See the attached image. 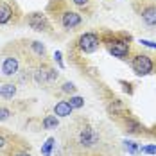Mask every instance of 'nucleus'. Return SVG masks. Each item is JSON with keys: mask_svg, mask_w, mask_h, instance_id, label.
Here are the masks:
<instances>
[{"mask_svg": "<svg viewBox=\"0 0 156 156\" xmlns=\"http://www.w3.org/2000/svg\"><path fill=\"white\" fill-rule=\"evenodd\" d=\"M131 66H133V72H135L136 76H147V74H151V72L154 70V63L151 61V58L145 56V54L135 56Z\"/></svg>", "mask_w": 156, "mask_h": 156, "instance_id": "1", "label": "nucleus"}, {"mask_svg": "<svg viewBox=\"0 0 156 156\" xmlns=\"http://www.w3.org/2000/svg\"><path fill=\"white\" fill-rule=\"evenodd\" d=\"M79 48L84 52V54H92L99 48V36L94 32H84L81 38H79Z\"/></svg>", "mask_w": 156, "mask_h": 156, "instance_id": "2", "label": "nucleus"}, {"mask_svg": "<svg viewBox=\"0 0 156 156\" xmlns=\"http://www.w3.org/2000/svg\"><path fill=\"white\" fill-rule=\"evenodd\" d=\"M97 142H99V133L95 131L94 127H84L79 133V144L83 147H94Z\"/></svg>", "mask_w": 156, "mask_h": 156, "instance_id": "3", "label": "nucleus"}, {"mask_svg": "<svg viewBox=\"0 0 156 156\" xmlns=\"http://www.w3.org/2000/svg\"><path fill=\"white\" fill-rule=\"evenodd\" d=\"M27 23H29V27L34 29V31H47L48 29V20L45 15H41V13H31L29 18H27Z\"/></svg>", "mask_w": 156, "mask_h": 156, "instance_id": "4", "label": "nucleus"}, {"mask_svg": "<svg viewBox=\"0 0 156 156\" xmlns=\"http://www.w3.org/2000/svg\"><path fill=\"white\" fill-rule=\"evenodd\" d=\"M0 70H2V74H4L5 77L16 76V74H18V70H20V63H18V59H16V58H13V56H7V58H4Z\"/></svg>", "mask_w": 156, "mask_h": 156, "instance_id": "5", "label": "nucleus"}, {"mask_svg": "<svg viewBox=\"0 0 156 156\" xmlns=\"http://www.w3.org/2000/svg\"><path fill=\"white\" fill-rule=\"evenodd\" d=\"M109 54H113L119 59H126L127 54H129V45L126 41H113L109 45Z\"/></svg>", "mask_w": 156, "mask_h": 156, "instance_id": "6", "label": "nucleus"}, {"mask_svg": "<svg viewBox=\"0 0 156 156\" xmlns=\"http://www.w3.org/2000/svg\"><path fill=\"white\" fill-rule=\"evenodd\" d=\"M61 23L65 29H74V27H77L79 23H81V15L74 13V11H66L61 16Z\"/></svg>", "mask_w": 156, "mask_h": 156, "instance_id": "7", "label": "nucleus"}, {"mask_svg": "<svg viewBox=\"0 0 156 156\" xmlns=\"http://www.w3.org/2000/svg\"><path fill=\"white\" fill-rule=\"evenodd\" d=\"M72 111H74V108L70 106L68 101H59V102L54 106V115H56V117H70Z\"/></svg>", "mask_w": 156, "mask_h": 156, "instance_id": "8", "label": "nucleus"}, {"mask_svg": "<svg viewBox=\"0 0 156 156\" xmlns=\"http://www.w3.org/2000/svg\"><path fill=\"white\" fill-rule=\"evenodd\" d=\"M142 20L147 25H156V5H149L142 11Z\"/></svg>", "mask_w": 156, "mask_h": 156, "instance_id": "9", "label": "nucleus"}, {"mask_svg": "<svg viewBox=\"0 0 156 156\" xmlns=\"http://www.w3.org/2000/svg\"><path fill=\"white\" fill-rule=\"evenodd\" d=\"M13 16V9L5 4V2H0V25L7 23Z\"/></svg>", "mask_w": 156, "mask_h": 156, "instance_id": "10", "label": "nucleus"}, {"mask_svg": "<svg viewBox=\"0 0 156 156\" xmlns=\"http://www.w3.org/2000/svg\"><path fill=\"white\" fill-rule=\"evenodd\" d=\"M0 95H2L4 99H13V97L16 95V86L11 84V83L2 84V86H0Z\"/></svg>", "mask_w": 156, "mask_h": 156, "instance_id": "11", "label": "nucleus"}, {"mask_svg": "<svg viewBox=\"0 0 156 156\" xmlns=\"http://www.w3.org/2000/svg\"><path fill=\"white\" fill-rule=\"evenodd\" d=\"M34 81L38 83V84H45L48 83V68H38L36 72H34Z\"/></svg>", "mask_w": 156, "mask_h": 156, "instance_id": "12", "label": "nucleus"}, {"mask_svg": "<svg viewBox=\"0 0 156 156\" xmlns=\"http://www.w3.org/2000/svg\"><path fill=\"white\" fill-rule=\"evenodd\" d=\"M59 124V120H58V117L56 115H48L43 119V129H56Z\"/></svg>", "mask_w": 156, "mask_h": 156, "instance_id": "13", "label": "nucleus"}, {"mask_svg": "<svg viewBox=\"0 0 156 156\" xmlns=\"http://www.w3.org/2000/svg\"><path fill=\"white\" fill-rule=\"evenodd\" d=\"M54 144H56V138H47V142L43 144V147H41V154L43 156H52V149H54Z\"/></svg>", "mask_w": 156, "mask_h": 156, "instance_id": "14", "label": "nucleus"}, {"mask_svg": "<svg viewBox=\"0 0 156 156\" xmlns=\"http://www.w3.org/2000/svg\"><path fill=\"white\" fill-rule=\"evenodd\" d=\"M31 48H32V52H34L36 56H40V58H43V56H45V52H47V50H45V45H43L41 41H32Z\"/></svg>", "mask_w": 156, "mask_h": 156, "instance_id": "15", "label": "nucleus"}, {"mask_svg": "<svg viewBox=\"0 0 156 156\" xmlns=\"http://www.w3.org/2000/svg\"><path fill=\"white\" fill-rule=\"evenodd\" d=\"M68 102H70V106H72L74 109H79V108H83V106H84V99H83V97H79V95L70 97V99H68Z\"/></svg>", "mask_w": 156, "mask_h": 156, "instance_id": "16", "label": "nucleus"}, {"mask_svg": "<svg viewBox=\"0 0 156 156\" xmlns=\"http://www.w3.org/2000/svg\"><path fill=\"white\" fill-rule=\"evenodd\" d=\"M124 147H126V151H127L129 154H136V153L140 151L138 144H135V142H131V140H126L124 142Z\"/></svg>", "mask_w": 156, "mask_h": 156, "instance_id": "17", "label": "nucleus"}, {"mask_svg": "<svg viewBox=\"0 0 156 156\" xmlns=\"http://www.w3.org/2000/svg\"><path fill=\"white\" fill-rule=\"evenodd\" d=\"M9 117H11V109H9V108H4V106H0V122L7 120Z\"/></svg>", "mask_w": 156, "mask_h": 156, "instance_id": "18", "label": "nucleus"}, {"mask_svg": "<svg viewBox=\"0 0 156 156\" xmlns=\"http://www.w3.org/2000/svg\"><path fill=\"white\" fill-rule=\"evenodd\" d=\"M61 90L65 94H74V92H76V84H74V83H65Z\"/></svg>", "mask_w": 156, "mask_h": 156, "instance_id": "19", "label": "nucleus"}, {"mask_svg": "<svg viewBox=\"0 0 156 156\" xmlns=\"http://www.w3.org/2000/svg\"><path fill=\"white\" fill-rule=\"evenodd\" d=\"M140 151L144 154H156V145H144L140 147Z\"/></svg>", "mask_w": 156, "mask_h": 156, "instance_id": "20", "label": "nucleus"}, {"mask_svg": "<svg viewBox=\"0 0 156 156\" xmlns=\"http://www.w3.org/2000/svg\"><path fill=\"white\" fill-rule=\"evenodd\" d=\"M54 59H56V63H58V66H59V68H65L63 59H61V52H59V50H56V52H54Z\"/></svg>", "mask_w": 156, "mask_h": 156, "instance_id": "21", "label": "nucleus"}, {"mask_svg": "<svg viewBox=\"0 0 156 156\" xmlns=\"http://www.w3.org/2000/svg\"><path fill=\"white\" fill-rule=\"evenodd\" d=\"M140 43L144 47H149V48H156V43L154 41H149V40H140Z\"/></svg>", "mask_w": 156, "mask_h": 156, "instance_id": "22", "label": "nucleus"}, {"mask_svg": "<svg viewBox=\"0 0 156 156\" xmlns=\"http://www.w3.org/2000/svg\"><path fill=\"white\" fill-rule=\"evenodd\" d=\"M54 79H58V72H56V70H52V68H48V83H50V81H54Z\"/></svg>", "mask_w": 156, "mask_h": 156, "instance_id": "23", "label": "nucleus"}, {"mask_svg": "<svg viewBox=\"0 0 156 156\" xmlns=\"http://www.w3.org/2000/svg\"><path fill=\"white\" fill-rule=\"evenodd\" d=\"M127 126H129V131H138V127H140V126L136 124V122H133V120H127Z\"/></svg>", "mask_w": 156, "mask_h": 156, "instance_id": "24", "label": "nucleus"}, {"mask_svg": "<svg viewBox=\"0 0 156 156\" xmlns=\"http://www.w3.org/2000/svg\"><path fill=\"white\" fill-rule=\"evenodd\" d=\"M76 5H84V4H88V0H72Z\"/></svg>", "mask_w": 156, "mask_h": 156, "instance_id": "25", "label": "nucleus"}, {"mask_svg": "<svg viewBox=\"0 0 156 156\" xmlns=\"http://www.w3.org/2000/svg\"><path fill=\"white\" fill-rule=\"evenodd\" d=\"M4 145H5V140H4V136H0V149H2Z\"/></svg>", "mask_w": 156, "mask_h": 156, "instance_id": "26", "label": "nucleus"}, {"mask_svg": "<svg viewBox=\"0 0 156 156\" xmlns=\"http://www.w3.org/2000/svg\"><path fill=\"white\" fill-rule=\"evenodd\" d=\"M16 156H31V154H27V153H18Z\"/></svg>", "mask_w": 156, "mask_h": 156, "instance_id": "27", "label": "nucleus"}, {"mask_svg": "<svg viewBox=\"0 0 156 156\" xmlns=\"http://www.w3.org/2000/svg\"><path fill=\"white\" fill-rule=\"evenodd\" d=\"M0 86H2V84H0Z\"/></svg>", "mask_w": 156, "mask_h": 156, "instance_id": "28", "label": "nucleus"}]
</instances>
